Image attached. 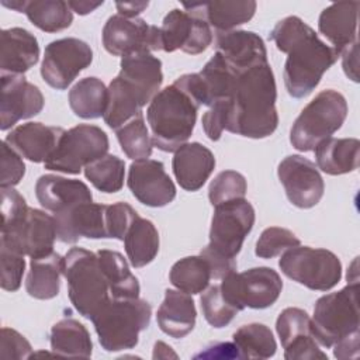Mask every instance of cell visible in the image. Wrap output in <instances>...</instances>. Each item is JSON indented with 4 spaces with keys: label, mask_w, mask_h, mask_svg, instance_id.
Listing matches in <instances>:
<instances>
[{
    "label": "cell",
    "mask_w": 360,
    "mask_h": 360,
    "mask_svg": "<svg viewBox=\"0 0 360 360\" xmlns=\"http://www.w3.org/2000/svg\"><path fill=\"white\" fill-rule=\"evenodd\" d=\"M278 51L287 53L284 84L288 94L302 98L319 84L323 73L338 60L339 53L297 15L280 20L270 32Z\"/></svg>",
    "instance_id": "obj_1"
},
{
    "label": "cell",
    "mask_w": 360,
    "mask_h": 360,
    "mask_svg": "<svg viewBox=\"0 0 360 360\" xmlns=\"http://www.w3.org/2000/svg\"><path fill=\"white\" fill-rule=\"evenodd\" d=\"M277 89L269 63L238 75L229 98L226 131L253 139L270 136L278 125Z\"/></svg>",
    "instance_id": "obj_2"
},
{
    "label": "cell",
    "mask_w": 360,
    "mask_h": 360,
    "mask_svg": "<svg viewBox=\"0 0 360 360\" xmlns=\"http://www.w3.org/2000/svg\"><path fill=\"white\" fill-rule=\"evenodd\" d=\"M359 281L352 280L336 292L316 300L311 319L312 333L323 347H333V356L340 360L359 356Z\"/></svg>",
    "instance_id": "obj_3"
},
{
    "label": "cell",
    "mask_w": 360,
    "mask_h": 360,
    "mask_svg": "<svg viewBox=\"0 0 360 360\" xmlns=\"http://www.w3.org/2000/svg\"><path fill=\"white\" fill-rule=\"evenodd\" d=\"M200 107V101L176 80L159 90L146 110L153 146L176 152L184 145L193 134Z\"/></svg>",
    "instance_id": "obj_4"
},
{
    "label": "cell",
    "mask_w": 360,
    "mask_h": 360,
    "mask_svg": "<svg viewBox=\"0 0 360 360\" xmlns=\"http://www.w3.org/2000/svg\"><path fill=\"white\" fill-rule=\"evenodd\" d=\"M152 307L138 298H110L93 316L98 342L105 352H120L138 345L139 332L149 326Z\"/></svg>",
    "instance_id": "obj_5"
},
{
    "label": "cell",
    "mask_w": 360,
    "mask_h": 360,
    "mask_svg": "<svg viewBox=\"0 0 360 360\" xmlns=\"http://www.w3.org/2000/svg\"><path fill=\"white\" fill-rule=\"evenodd\" d=\"M63 276L75 309L84 318L91 316L111 298L110 285L97 253L72 248L63 257Z\"/></svg>",
    "instance_id": "obj_6"
},
{
    "label": "cell",
    "mask_w": 360,
    "mask_h": 360,
    "mask_svg": "<svg viewBox=\"0 0 360 360\" xmlns=\"http://www.w3.org/2000/svg\"><path fill=\"white\" fill-rule=\"evenodd\" d=\"M347 115L346 98L333 89L319 91L301 111L290 131V142L300 152H309L330 138Z\"/></svg>",
    "instance_id": "obj_7"
},
{
    "label": "cell",
    "mask_w": 360,
    "mask_h": 360,
    "mask_svg": "<svg viewBox=\"0 0 360 360\" xmlns=\"http://www.w3.org/2000/svg\"><path fill=\"white\" fill-rule=\"evenodd\" d=\"M278 266L291 280L309 290L328 291L342 278L339 257L326 249L295 246L283 252Z\"/></svg>",
    "instance_id": "obj_8"
},
{
    "label": "cell",
    "mask_w": 360,
    "mask_h": 360,
    "mask_svg": "<svg viewBox=\"0 0 360 360\" xmlns=\"http://www.w3.org/2000/svg\"><path fill=\"white\" fill-rule=\"evenodd\" d=\"M107 134L90 124H80L63 132L56 149L44 162L45 169L68 174H79L83 167L107 155Z\"/></svg>",
    "instance_id": "obj_9"
},
{
    "label": "cell",
    "mask_w": 360,
    "mask_h": 360,
    "mask_svg": "<svg viewBox=\"0 0 360 360\" xmlns=\"http://www.w3.org/2000/svg\"><path fill=\"white\" fill-rule=\"evenodd\" d=\"M224 297L238 311L248 308L264 309L280 297L283 281L270 267H253L242 273L232 271L219 284Z\"/></svg>",
    "instance_id": "obj_10"
},
{
    "label": "cell",
    "mask_w": 360,
    "mask_h": 360,
    "mask_svg": "<svg viewBox=\"0 0 360 360\" xmlns=\"http://www.w3.org/2000/svg\"><path fill=\"white\" fill-rule=\"evenodd\" d=\"M214 208L207 246L222 256L235 259L253 228L255 208L245 198L226 201Z\"/></svg>",
    "instance_id": "obj_11"
},
{
    "label": "cell",
    "mask_w": 360,
    "mask_h": 360,
    "mask_svg": "<svg viewBox=\"0 0 360 360\" xmlns=\"http://www.w3.org/2000/svg\"><path fill=\"white\" fill-rule=\"evenodd\" d=\"M55 239L58 238L53 215L28 208L13 225L1 228L0 245L32 259L53 252Z\"/></svg>",
    "instance_id": "obj_12"
},
{
    "label": "cell",
    "mask_w": 360,
    "mask_h": 360,
    "mask_svg": "<svg viewBox=\"0 0 360 360\" xmlns=\"http://www.w3.org/2000/svg\"><path fill=\"white\" fill-rule=\"evenodd\" d=\"M103 45L108 53L121 58L132 53H150L162 51V34L159 27L142 18L115 14L103 28Z\"/></svg>",
    "instance_id": "obj_13"
},
{
    "label": "cell",
    "mask_w": 360,
    "mask_h": 360,
    "mask_svg": "<svg viewBox=\"0 0 360 360\" xmlns=\"http://www.w3.org/2000/svg\"><path fill=\"white\" fill-rule=\"evenodd\" d=\"M93 60L90 45L79 38H62L46 45L41 65L42 79L56 90H65Z\"/></svg>",
    "instance_id": "obj_14"
},
{
    "label": "cell",
    "mask_w": 360,
    "mask_h": 360,
    "mask_svg": "<svg viewBox=\"0 0 360 360\" xmlns=\"http://www.w3.org/2000/svg\"><path fill=\"white\" fill-rule=\"evenodd\" d=\"M288 201L298 208L315 207L325 191L323 179L311 160L301 155L284 158L277 169Z\"/></svg>",
    "instance_id": "obj_15"
},
{
    "label": "cell",
    "mask_w": 360,
    "mask_h": 360,
    "mask_svg": "<svg viewBox=\"0 0 360 360\" xmlns=\"http://www.w3.org/2000/svg\"><path fill=\"white\" fill-rule=\"evenodd\" d=\"M160 34L162 51L174 52L180 49L190 55L204 52L214 38L211 27L204 18L181 8H173L166 14Z\"/></svg>",
    "instance_id": "obj_16"
},
{
    "label": "cell",
    "mask_w": 360,
    "mask_h": 360,
    "mask_svg": "<svg viewBox=\"0 0 360 360\" xmlns=\"http://www.w3.org/2000/svg\"><path fill=\"white\" fill-rule=\"evenodd\" d=\"M127 184L132 195L148 207H165L176 197V186L159 160L141 159L132 162Z\"/></svg>",
    "instance_id": "obj_17"
},
{
    "label": "cell",
    "mask_w": 360,
    "mask_h": 360,
    "mask_svg": "<svg viewBox=\"0 0 360 360\" xmlns=\"http://www.w3.org/2000/svg\"><path fill=\"white\" fill-rule=\"evenodd\" d=\"M41 90L24 75H1L0 129L7 131L20 120L31 118L44 108Z\"/></svg>",
    "instance_id": "obj_18"
},
{
    "label": "cell",
    "mask_w": 360,
    "mask_h": 360,
    "mask_svg": "<svg viewBox=\"0 0 360 360\" xmlns=\"http://www.w3.org/2000/svg\"><path fill=\"white\" fill-rule=\"evenodd\" d=\"M276 330L287 360H328L326 353L318 347V342L312 333L311 318L304 309L292 307L283 309L276 321Z\"/></svg>",
    "instance_id": "obj_19"
},
{
    "label": "cell",
    "mask_w": 360,
    "mask_h": 360,
    "mask_svg": "<svg viewBox=\"0 0 360 360\" xmlns=\"http://www.w3.org/2000/svg\"><path fill=\"white\" fill-rule=\"evenodd\" d=\"M105 212V204L86 201L53 214L56 238L63 243H76L80 238H108Z\"/></svg>",
    "instance_id": "obj_20"
},
{
    "label": "cell",
    "mask_w": 360,
    "mask_h": 360,
    "mask_svg": "<svg viewBox=\"0 0 360 360\" xmlns=\"http://www.w3.org/2000/svg\"><path fill=\"white\" fill-rule=\"evenodd\" d=\"M215 48L236 75L255 66L269 63L264 41L252 31L232 30L228 32H217Z\"/></svg>",
    "instance_id": "obj_21"
},
{
    "label": "cell",
    "mask_w": 360,
    "mask_h": 360,
    "mask_svg": "<svg viewBox=\"0 0 360 360\" xmlns=\"http://www.w3.org/2000/svg\"><path fill=\"white\" fill-rule=\"evenodd\" d=\"M118 77L138 96L145 107L159 93L163 82L162 62L152 53H132L121 58Z\"/></svg>",
    "instance_id": "obj_22"
},
{
    "label": "cell",
    "mask_w": 360,
    "mask_h": 360,
    "mask_svg": "<svg viewBox=\"0 0 360 360\" xmlns=\"http://www.w3.org/2000/svg\"><path fill=\"white\" fill-rule=\"evenodd\" d=\"M65 129L60 127H49L41 122H27L15 127L4 139V142L18 152L22 158L41 163L45 162L56 149Z\"/></svg>",
    "instance_id": "obj_23"
},
{
    "label": "cell",
    "mask_w": 360,
    "mask_h": 360,
    "mask_svg": "<svg viewBox=\"0 0 360 360\" xmlns=\"http://www.w3.org/2000/svg\"><path fill=\"white\" fill-rule=\"evenodd\" d=\"M35 195L41 207L59 214L76 204L93 201L90 188L80 180L56 174H44L35 183Z\"/></svg>",
    "instance_id": "obj_24"
},
{
    "label": "cell",
    "mask_w": 360,
    "mask_h": 360,
    "mask_svg": "<svg viewBox=\"0 0 360 360\" xmlns=\"http://www.w3.org/2000/svg\"><path fill=\"white\" fill-rule=\"evenodd\" d=\"M173 173L181 188L200 190L215 167L214 153L200 142L181 145L173 156Z\"/></svg>",
    "instance_id": "obj_25"
},
{
    "label": "cell",
    "mask_w": 360,
    "mask_h": 360,
    "mask_svg": "<svg viewBox=\"0 0 360 360\" xmlns=\"http://www.w3.org/2000/svg\"><path fill=\"white\" fill-rule=\"evenodd\" d=\"M0 70L1 75H22L39 59V45L34 34L13 27L1 31Z\"/></svg>",
    "instance_id": "obj_26"
},
{
    "label": "cell",
    "mask_w": 360,
    "mask_h": 360,
    "mask_svg": "<svg viewBox=\"0 0 360 360\" xmlns=\"http://www.w3.org/2000/svg\"><path fill=\"white\" fill-rule=\"evenodd\" d=\"M359 6V1H339L323 8L319 15L318 30L326 37L339 55L342 51L357 42Z\"/></svg>",
    "instance_id": "obj_27"
},
{
    "label": "cell",
    "mask_w": 360,
    "mask_h": 360,
    "mask_svg": "<svg viewBox=\"0 0 360 360\" xmlns=\"http://www.w3.org/2000/svg\"><path fill=\"white\" fill-rule=\"evenodd\" d=\"M183 10L204 18L217 32H228L248 22L256 11V1H202L184 3Z\"/></svg>",
    "instance_id": "obj_28"
},
{
    "label": "cell",
    "mask_w": 360,
    "mask_h": 360,
    "mask_svg": "<svg viewBox=\"0 0 360 360\" xmlns=\"http://www.w3.org/2000/svg\"><path fill=\"white\" fill-rule=\"evenodd\" d=\"M156 318L162 332L174 339L184 338L194 329L197 318L191 295L180 290L167 288Z\"/></svg>",
    "instance_id": "obj_29"
},
{
    "label": "cell",
    "mask_w": 360,
    "mask_h": 360,
    "mask_svg": "<svg viewBox=\"0 0 360 360\" xmlns=\"http://www.w3.org/2000/svg\"><path fill=\"white\" fill-rule=\"evenodd\" d=\"M316 167L326 174L339 176L359 167L360 142L356 138H326L314 149Z\"/></svg>",
    "instance_id": "obj_30"
},
{
    "label": "cell",
    "mask_w": 360,
    "mask_h": 360,
    "mask_svg": "<svg viewBox=\"0 0 360 360\" xmlns=\"http://www.w3.org/2000/svg\"><path fill=\"white\" fill-rule=\"evenodd\" d=\"M60 274H63V257L51 252L45 256L32 257L25 278L28 295L37 300H51L59 294Z\"/></svg>",
    "instance_id": "obj_31"
},
{
    "label": "cell",
    "mask_w": 360,
    "mask_h": 360,
    "mask_svg": "<svg viewBox=\"0 0 360 360\" xmlns=\"http://www.w3.org/2000/svg\"><path fill=\"white\" fill-rule=\"evenodd\" d=\"M51 349L55 354L69 357H90L93 343L87 328L73 318L56 322L51 329Z\"/></svg>",
    "instance_id": "obj_32"
},
{
    "label": "cell",
    "mask_w": 360,
    "mask_h": 360,
    "mask_svg": "<svg viewBox=\"0 0 360 360\" xmlns=\"http://www.w3.org/2000/svg\"><path fill=\"white\" fill-rule=\"evenodd\" d=\"M125 252L132 267L149 264L159 252V232L152 221L138 217L124 238Z\"/></svg>",
    "instance_id": "obj_33"
},
{
    "label": "cell",
    "mask_w": 360,
    "mask_h": 360,
    "mask_svg": "<svg viewBox=\"0 0 360 360\" xmlns=\"http://www.w3.org/2000/svg\"><path fill=\"white\" fill-rule=\"evenodd\" d=\"M108 101V89L98 77H84L69 91V105L75 115L94 120L104 115Z\"/></svg>",
    "instance_id": "obj_34"
},
{
    "label": "cell",
    "mask_w": 360,
    "mask_h": 360,
    "mask_svg": "<svg viewBox=\"0 0 360 360\" xmlns=\"http://www.w3.org/2000/svg\"><path fill=\"white\" fill-rule=\"evenodd\" d=\"M100 266L110 285L111 298H138L139 281L131 273L124 256L115 250L101 249L97 252Z\"/></svg>",
    "instance_id": "obj_35"
},
{
    "label": "cell",
    "mask_w": 360,
    "mask_h": 360,
    "mask_svg": "<svg viewBox=\"0 0 360 360\" xmlns=\"http://www.w3.org/2000/svg\"><path fill=\"white\" fill-rule=\"evenodd\" d=\"M198 76L204 89V105L211 107L217 101L231 98L238 75L226 65L218 52L204 65Z\"/></svg>",
    "instance_id": "obj_36"
},
{
    "label": "cell",
    "mask_w": 360,
    "mask_h": 360,
    "mask_svg": "<svg viewBox=\"0 0 360 360\" xmlns=\"http://www.w3.org/2000/svg\"><path fill=\"white\" fill-rule=\"evenodd\" d=\"M107 89L108 101L103 118L111 129H118L142 112L143 105L139 98L118 76L111 80Z\"/></svg>",
    "instance_id": "obj_37"
},
{
    "label": "cell",
    "mask_w": 360,
    "mask_h": 360,
    "mask_svg": "<svg viewBox=\"0 0 360 360\" xmlns=\"http://www.w3.org/2000/svg\"><path fill=\"white\" fill-rule=\"evenodd\" d=\"M211 278L210 263L201 255L180 259L172 266L169 273L170 283L177 290L187 294L202 292Z\"/></svg>",
    "instance_id": "obj_38"
},
{
    "label": "cell",
    "mask_w": 360,
    "mask_h": 360,
    "mask_svg": "<svg viewBox=\"0 0 360 360\" xmlns=\"http://www.w3.org/2000/svg\"><path fill=\"white\" fill-rule=\"evenodd\" d=\"M28 20L41 31L58 32L70 27L72 10L63 0H32L27 1L24 11Z\"/></svg>",
    "instance_id": "obj_39"
},
{
    "label": "cell",
    "mask_w": 360,
    "mask_h": 360,
    "mask_svg": "<svg viewBox=\"0 0 360 360\" xmlns=\"http://www.w3.org/2000/svg\"><path fill=\"white\" fill-rule=\"evenodd\" d=\"M233 343L240 359H269L274 356L277 343L270 330L263 323H248L233 333Z\"/></svg>",
    "instance_id": "obj_40"
},
{
    "label": "cell",
    "mask_w": 360,
    "mask_h": 360,
    "mask_svg": "<svg viewBox=\"0 0 360 360\" xmlns=\"http://www.w3.org/2000/svg\"><path fill=\"white\" fill-rule=\"evenodd\" d=\"M86 179L103 193H117L124 186L125 163L115 155H104L84 167Z\"/></svg>",
    "instance_id": "obj_41"
},
{
    "label": "cell",
    "mask_w": 360,
    "mask_h": 360,
    "mask_svg": "<svg viewBox=\"0 0 360 360\" xmlns=\"http://www.w3.org/2000/svg\"><path fill=\"white\" fill-rule=\"evenodd\" d=\"M115 135L122 152L129 159L141 160L148 159L152 155V136L148 131L142 112L115 129Z\"/></svg>",
    "instance_id": "obj_42"
},
{
    "label": "cell",
    "mask_w": 360,
    "mask_h": 360,
    "mask_svg": "<svg viewBox=\"0 0 360 360\" xmlns=\"http://www.w3.org/2000/svg\"><path fill=\"white\" fill-rule=\"evenodd\" d=\"M200 302H201V311L205 321L214 328L226 326L233 319V316L239 312L224 297L219 284L208 287L202 292Z\"/></svg>",
    "instance_id": "obj_43"
},
{
    "label": "cell",
    "mask_w": 360,
    "mask_h": 360,
    "mask_svg": "<svg viewBox=\"0 0 360 360\" xmlns=\"http://www.w3.org/2000/svg\"><path fill=\"white\" fill-rule=\"evenodd\" d=\"M248 190L246 179L235 170H224L218 173L210 184L208 198L212 207L226 201L245 198Z\"/></svg>",
    "instance_id": "obj_44"
},
{
    "label": "cell",
    "mask_w": 360,
    "mask_h": 360,
    "mask_svg": "<svg viewBox=\"0 0 360 360\" xmlns=\"http://www.w3.org/2000/svg\"><path fill=\"white\" fill-rule=\"evenodd\" d=\"M298 245H301V242L291 231L280 226H270L260 233L256 242L255 255L262 259H271Z\"/></svg>",
    "instance_id": "obj_45"
},
{
    "label": "cell",
    "mask_w": 360,
    "mask_h": 360,
    "mask_svg": "<svg viewBox=\"0 0 360 360\" xmlns=\"http://www.w3.org/2000/svg\"><path fill=\"white\" fill-rule=\"evenodd\" d=\"M0 263H1V288L6 291H17L21 285L22 274L25 270L24 256L0 245Z\"/></svg>",
    "instance_id": "obj_46"
},
{
    "label": "cell",
    "mask_w": 360,
    "mask_h": 360,
    "mask_svg": "<svg viewBox=\"0 0 360 360\" xmlns=\"http://www.w3.org/2000/svg\"><path fill=\"white\" fill-rule=\"evenodd\" d=\"M138 217V212L127 202H115L107 205L105 222L108 238L124 240L127 231Z\"/></svg>",
    "instance_id": "obj_47"
},
{
    "label": "cell",
    "mask_w": 360,
    "mask_h": 360,
    "mask_svg": "<svg viewBox=\"0 0 360 360\" xmlns=\"http://www.w3.org/2000/svg\"><path fill=\"white\" fill-rule=\"evenodd\" d=\"M25 174V165L18 152L6 142L1 143V177L0 187H14Z\"/></svg>",
    "instance_id": "obj_48"
},
{
    "label": "cell",
    "mask_w": 360,
    "mask_h": 360,
    "mask_svg": "<svg viewBox=\"0 0 360 360\" xmlns=\"http://www.w3.org/2000/svg\"><path fill=\"white\" fill-rule=\"evenodd\" d=\"M228 110H229V98L214 103L204 112V115L201 118V124H202L205 135L211 141H218L221 138L224 129H226Z\"/></svg>",
    "instance_id": "obj_49"
},
{
    "label": "cell",
    "mask_w": 360,
    "mask_h": 360,
    "mask_svg": "<svg viewBox=\"0 0 360 360\" xmlns=\"http://www.w3.org/2000/svg\"><path fill=\"white\" fill-rule=\"evenodd\" d=\"M1 188V228H7L18 221L27 211L28 205L24 197L14 190L13 187H0Z\"/></svg>",
    "instance_id": "obj_50"
},
{
    "label": "cell",
    "mask_w": 360,
    "mask_h": 360,
    "mask_svg": "<svg viewBox=\"0 0 360 360\" xmlns=\"http://www.w3.org/2000/svg\"><path fill=\"white\" fill-rule=\"evenodd\" d=\"M32 356V349L30 342L17 330L10 328L1 329V359H27Z\"/></svg>",
    "instance_id": "obj_51"
},
{
    "label": "cell",
    "mask_w": 360,
    "mask_h": 360,
    "mask_svg": "<svg viewBox=\"0 0 360 360\" xmlns=\"http://www.w3.org/2000/svg\"><path fill=\"white\" fill-rule=\"evenodd\" d=\"M200 255L210 263L211 267V276L214 280H222L225 276L236 270V260L222 256L214 250H211L208 246H205Z\"/></svg>",
    "instance_id": "obj_52"
},
{
    "label": "cell",
    "mask_w": 360,
    "mask_h": 360,
    "mask_svg": "<svg viewBox=\"0 0 360 360\" xmlns=\"http://www.w3.org/2000/svg\"><path fill=\"white\" fill-rule=\"evenodd\" d=\"M200 357H205V359H240L239 356V352H238V347L235 343H229V342H225V343H215L210 347H207V350L200 354L195 356V359H200Z\"/></svg>",
    "instance_id": "obj_53"
},
{
    "label": "cell",
    "mask_w": 360,
    "mask_h": 360,
    "mask_svg": "<svg viewBox=\"0 0 360 360\" xmlns=\"http://www.w3.org/2000/svg\"><path fill=\"white\" fill-rule=\"evenodd\" d=\"M342 55V66L349 79L353 82H359V75H357V42L346 48L345 51L340 52Z\"/></svg>",
    "instance_id": "obj_54"
},
{
    "label": "cell",
    "mask_w": 360,
    "mask_h": 360,
    "mask_svg": "<svg viewBox=\"0 0 360 360\" xmlns=\"http://www.w3.org/2000/svg\"><path fill=\"white\" fill-rule=\"evenodd\" d=\"M148 1H128V3H117L115 7L118 10V14L128 17V18H135L139 13H142L148 7Z\"/></svg>",
    "instance_id": "obj_55"
},
{
    "label": "cell",
    "mask_w": 360,
    "mask_h": 360,
    "mask_svg": "<svg viewBox=\"0 0 360 360\" xmlns=\"http://www.w3.org/2000/svg\"><path fill=\"white\" fill-rule=\"evenodd\" d=\"M69 7L72 11H76L80 15L89 14L93 10H96L97 7H100L103 4V1H97V3H91V1H68Z\"/></svg>",
    "instance_id": "obj_56"
},
{
    "label": "cell",
    "mask_w": 360,
    "mask_h": 360,
    "mask_svg": "<svg viewBox=\"0 0 360 360\" xmlns=\"http://www.w3.org/2000/svg\"><path fill=\"white\" fill-rule=\"evenodd\" d=\"M170 349H172V347H170V346H167L166 343H163V342H156V343H155L153 359H156V357H169V356H172V357H177V356H176Z\"/></svg>",
    "instance_id": "obj_57"
}]
</instances>
